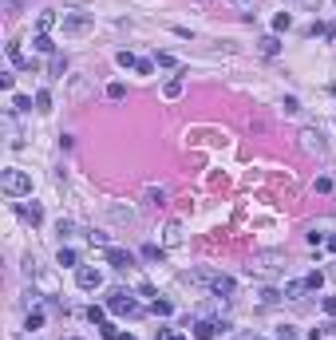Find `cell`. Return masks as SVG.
<instances>
[{"label":"cell","instance_id":"6da1fadb","mask_svg":"<svg viewBox=\"0 0 336 340\" xmlns=\"http://www.w3.org/2000/svg\"><path fill=\"white\" fill-rule=\"evenodd\" d=\"M0 190H4L8 198H28V194H32V174L20 170V166L0 170Z\"/></svg>","mask_w":336,"mask_h":340},{"label":"cell","instance_id":"7a4b0ae2","mask_svg":"<svg viewBox=\"0 0 336 340\" xmlns=\"http://www.w3.org/2000/svg\"><path fill=\"white\" fill-rule=\"evenodd\" d=\"M301 150H304V154H324V135L313 131V127H304V131H301Z\"/></svg>","mask_w":336,"mask_h":340},{"label":"cell","instance_id":"3957f363","mask_svg":"<svg viewBox=\"0 0 336 340\" xmlns=\"http://www.w3.org/2000/svg\"><path fill=\"white\" fill-rule=\"evenodd\" d=\"M91 28V16H83V12H71V16H64V36H83Z\"/></svg>","mask_w":336,"mask_h":340},{"label":"cell","instance_id":"277c9868","mask_svg":"<svg viewBox=\"0 0 336 340\" xmlns=\"http://www.w3.org/2000/svg\"><path fill=\"white\" fill-rule=\"evenodd\" d=\"M210 293H213V297H230V293H233V277L213 273V277H210Z\"/></svg>","mask_w":336,"mask_h":340},{"label":"cell","instance_id":"5b68a950","mask_svg":"<svg viewBox=\"0 0 336 340\" xmlns=\"http://www.w3.org/2000/svg\"><path fill=\"white\" fill-rule=\"evenodd\" d=\"M277 261H281L277 253H261V257H253L246 269H249V273H273V269H277Z\"/></svg>","mask_w":336,"mask_h":340},{"label":"cell","instance_id":"8992f818","mask_svg":"<svg viewBox=\"0 0 336 340\" xmlns=\"http://www.w3.org/2000/svg\"><path fill=\"white\" fill-rule=\"evenodd\" d=\"M75 281H79V289H99V285H103V273H99V269H79Z\"/></svg>","mask_w":336,"mask_h":340},{"label":"cell","instance_id":"52a82bcc","mask_svg":"<svg viewBox=\"0 0 336 340\" xmlns=\"http://www.w3.org/2000/svg\"><path fill=\"white\" fill-rule=\"evenodd\" d=\"M107 261H111L115 269H131V265H135V257H131L127 250H115V245H107Z\"/></svg>","mask_w":336,"mask_h":340},{"label":"cell","instance_id":"ba28073f","mask_svg":"<svg viewBox=\"0 0 336 340\" xmlns=\"http://www.w3.org/2000/svg\"><path fill=\"white\" fill-rule=\"evenodd\" d=\"M87 91H91L87 75H75V79H71V103H83V99H87Z\"/></svg>","mask_w":336,"mask_h":340},{"label":"cell","instance_id":"9c48e42d","mask_svg":"<svg viewBox=\"0 0 336 340\" xmlns=\"http://www.w3.org/2000/svg\"><path fill=\"white\" fill-rule=\"evenodd\" d=\"M111 313H135L131 293H115V297H111Z\"/></svg>","mask_w":336,"mask_h":340},{"label":"cell","instance_id":"30bf717a","mask_svg":"<svg viewBox=\"0 0 336 340\" xmlns=\"http://www.w3.org/2000/svg\"><path fill=\"white\" fill-rule=\"evenodd\" d=\"M194 336H198V340H213V336H218V324L198 321V324H194Z\"/></svg>","mask_w":336,"mask_h":340},{"label":"cell","instance_id":"8fae6325","mask_svg":"<svg viewBox=\"0 0 336 340\" xmlns=\"http://www.w3.org/2000/svg\"><path fill=\"white\" fill-rule=\"evenodd\" d=\"M111 218H115L119 226H131V222H135V214H131V210H123V206H111Z\"/></svg>","mask_w":336,"mask_h":340},{"label":"cell","instance_id":"7c38bea8","mask_svg":"<svg viewBox=\"0 0 336 340\" xmlns=\"http://www.w3.org/2000/svg\"><path fill=\"white\" fill-rule=\"evenodd\" d=\"M20 214H24V218L32 222V226H40V222H44V210H40V206H20Z\"/></svg>","mask_w":336,"mask_h":340},{"label":"cell","instance_id":"4fadbf2b","mask_svg":"<svg viewBox=\"0 0 336 340\" xmlns=\"http://www.w3.org/2000/svg\"><path fill=\"white\" fill-rule=\"evenodd\" d=\"M36 24H40V36H48L52 28H55V12H40V20H36Z\"/></svg>","mask_w":336,"mask_h":340},{"label":"cell","instance_id":"5bb4252c","mask_svg":"<svg viewBox=\"0 0 336 340\" xmlns=\"http://www.w3.org/2000/svg\"><path fill=\"white\" fill-rule=\"evenodd\" d=\"M277 48H281L277 36H265V40H261V52H265V55H277Z\"/></svg>","mask_w":336,"mask_h":340},{"label":"cell","instance_id":"9a60e30c","mask_svg":"<svg viewBox=\"0 0 336 340\" xmlns=\"http://www.w3.org/2000/svg\"><path fill=\"white\" fill-rule=\"evenodd\" d=\"M301 293H304V281H289V285H285V297H289V301H297Z\"/></svg>","mask_w":336,"mask_h":340},{"label":"cell","instance_id":"2e32d148","mask_svg":"<svg viewBox=\"0 0 336 340\" xmlns=\"http://www.w3.org/2000/svg\"><path fill=\"white\" fill-rule=\"evenodd\" d=\"M150 308H155L159 317H170V313H174V304H170V301H159V297H155V304H150Z\"/></svg>","mask_w":336,"mask_h":340},{"label":"cell","instance_id":"e0dca14e","mask_svg":"<svg viewBox=\"0 0 336 340\" xmlns=\"http://www.w3.org/2000/svg\"><path fill=\"white\" fill-rule=\"evenodd\" d=\"M68 72V59L64 55H52V75H64Z\"/></svg>","mask_w":336,"mask_h":340},{"label":"cell","instance_id":"ac0fdd59","mask_svg":"<svg viewBox=\"0 0 336 340\" xmlns=\"http://www.w3.org/2000/svg\"><path fill=\"white\" fill-rule=\"evenodd\" d=\"M324 285V273H309L304 277V289H320Z\"/></svg>","mask_w":336,"mask_h":340},{"label":"cell","instance_id":"d6986e66","mask_svg":"<svg viewBox=\"0 0 336 340\" xmlns=\"http://www.w3.org/2000/svg\"><path fill=\"white\" fill-rule=\"evenodd\" d=\"M289 24H293V16H289V12H277V20H273V28H277V32H285Z\"/></svg>","mask_w":336,"mask_h":340},{"label":"cell","instance_id":"ffe728a7","mask_svg":"<svg viewBox=\"0 0 336 340\" xmlns=\"http://www.w3.org/2000/svg\"><path fill=\"white\" fill-rule=\"evenodd\" d=\"M123 95H127L123 83H111V87H107V99H123Z\"/></svg>","mask_w":336,"mask_h":340},{"label":"cell","instance_id":"44dd1931","mask_svg":"<svg viewBox=\"0 0 336 340\" xmlns=\"http://www.w3.org/2000/svg\"><path fill=\"white\" fill-rule=\"evenodd\" d=\"M12 107H16V111H32V99H28V95H16Z\"/></svg>","mask_w":336,"mask_h":340},{"label":"cell","instance_id":"7402d4cb","mask_svg":"<svg viewBox=\"0 0 336 340\" xmlns=\"http://www.w3.org/2000/svg\"><path fill=\"white\" fill-rule=\"evenodd\" d=\"M32 44H36V52H52V48H55V44H52V40H48V36H36V40H32Z\"/></svg>","mask_w":336,"mask_h":340},{"label":"cell","instance_id":"603a6c76","mask_svg":"<svg viewBox=\"0 0 336 340\" xmlns=\"http://www.w3.org/2000/svg\"><path fill=\"white\" fill-rule=\"evenodd\" d=\"M146 198H150V206H162V198H166V194H162V190H155V186H150V190H146Z\"/></svg>","mask_w":336,"mask_h":340},{"label":"cell","instance_id":"cb8c5ba5","mask_svg":"<svg viewBox=\"0 0 336 340\" xmlns=\"http://www.w3.org/2000/svg\"><path fill=\"white\" fill-rule=\"evenodd\" d=\"M166 95H170V99L182 95V79H170V83H166Z\"/></svg>","mask_w":336,"mask_h":340},{"label":"cell","instance_id":"d4e9b609","mask_svg":"<svg viewBox=\"0 0 336 340\" xmlns=\"http://www.w3.org/2000/svg\"><path fill=\"white\" fill-rule=\"evenodd\" d=\"M59 265H75V250H59Z\"/></svg>","mask_w":336,"mask_h":340},{"label":"cell","instance_id":"484cf974","mask_svg":"<svg viewBox=\"0 0 336 340\" xmlns=\"http://www.w3.org/2000/svg\"><path fill=\"white\" fill-rule=\"evenodd\" d=\"M36 107H40V111H48V107H52V95H48V91H40V95H36Z\"/></svg>","mask_w":336,"mask_h":340},{"label":"cell","instance_id":"4316f807","mask_svg":"<svg viewBox=\"0 0 336 340\" xmlns=\"http://www.w3.org/2000/svg\"><path fill=\"white\" fill-rule=\"evenodd\" d=\"M103 336H107V340H123V332H119L115 324H103Z\"/></svg>","mask_w":336,"mask_h":340},{"label":"cell","instance_id":"83f0119b","mask_svg":"<svg viewBox=\"0 0 336 340\" xmlns=\"http://www.w3.org/2000/svg\"><path fill=\"white\" fill-rule=\"evenodd\" d=\"M119 68H135V55L131 52H119Z\"/></svg>","mask_w":336,"mask_h":340},{"label":"cell","instance_id":"f1b7e54d","mask_svg":"<svg viewBox=\"0 0 336 340\" xmlns=\"http://www.w3.org/2000/svg\"><path fill=\"white\" fill-rule=\"evenodd\" d=\"M155 64H162V68H174V55H166V52H159V55H155Z\"/></svg>","mask_w":336,"mask_h":340},{"label":"cell","instance_id":"f546056e","mask_svg":"<svg viewBox=\"0 0 336 340\" xmlns=\"http://www.w3.org/2000/svg\"><path fill=\"white\" fill-rule=\"evenodd\" d=\"M44 324V313H28V328H40Z\"/></svg>","mask_w":336,"mask_h":340},{"label":"cell","instance_id":"4dcf8cb0","mask_svg":"<svg viewBox=\"0 0 336 340\" xmlns=\"http://www.w3.org/2000/svg\"><path fill=\"white\" fill-rule=\"evenodd\" d=\"M166 241L174 245V241H182V226H170V233H166Z\"/></svg>","mask_w":336,"mask_h":340},{"label":"cell","instance_id":"1f68e13d","mask_svg":"<svg viewBox=\"0 0 336 340\" xmlns=\"http://www.w3.org/2000/svg\"><path fill=\"white\" fill-rule=\"evenodd\" d=\"M159 340H186L182 332H159Z\"/></svg>","mask_w":336,"mask_h":340},{"label":"cell","instance_id":"d6a6232c","mask_svg":"<svg viewBox=\"0 0 336 340\" xmlns=\"http://www.w3.org/2000/svg\"><path fill=\"white\" fill-rule=\"evenodd\" d=\"M328 250H332V253H336V237H328Z\"/></svg>","mask_w":336,"mask_h":340},{"label":"cell","instance_id":"836d02e7","mask_svg":"<svg viewBox=\"0 0 336 340\" xmlns=\"http://www.w3.org/2000/svg\"><path fill=\"white\" fill-rule=\"evenodd\" d=\"M71 340H79V336H71Z\"/></svg>","mask_w":336,"mask_h":340}]
</instances>
